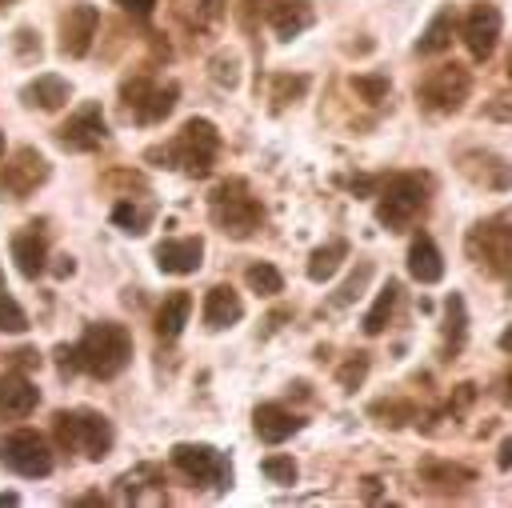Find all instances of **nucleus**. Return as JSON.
Returning a JSON list of instances; mask_svg holds the SVG:
<instances>
[{"label": "nucleus", "instance_id": "obj_1", "mask_svg": "<svg viewBox=\"0 0 512 508\" xmlns=\"http://www.w3.org/2000/svg\"><path fill=\"white\" fill-rule=\"evenodd\" d=\"M72 348H76V364L96 380H112L132 364V332L116 320L88 324Z\"/></svg>", "mask_w": 512, "mask_h": 508}, {"label": "nucleus", "instance_id": "obj_2", "mask_svg": "<svg viewBox=\"0 0 512 508\" xmlns=\"http://www.w3.org/2000/svg\"><path fill=\"white\" fill-rule=\"evenodd\" d=\"M156 156H164L172 168L188 172V176H208L216 156H220V132L212 120L204 116H192L184 120V128L164 144V148H152Z\"/></svg>", "mask_w": 512, "mask_h": 508}, {"label": "nucleus", "instance_id": "obj_3", "mask_svg": "<svg viewBox=\"0 0 512 508\" xmlns=\"http://www.w3.org/2000/svg\"><path fill=\"white\" fill-rule=\"evenodd\" d=\"M52 432L60 440V448L68 452H84L88 460H104L112 452V424L104 412L96 408H72V412H56L52 416Z\"/></svg>", "mask_w": 512, "mask_h": 508}, {"label": "nucleus", "instance_id": "obj_4", "mask_svg": "<svg viewBox=\"0 0 512 508\" xmlns=\"http://www.w3.org/2000/svg\"><path fill=\"white\" fill-rule=\"evenodd\" d=\"M376 196H380L376 200V220L388 232H404V228L416 224V216L428 204V180L416 176V172H400V176H388Z\"/></svg>", "mask_w": 512, "mask_h": 508}, {"label": "nucleus", "instance_id": "obj_5", "mask_svg": "<svg viewBox=\"0 0 512 508\" xmlns=\"http://www.w3.org/2000/svg\"><path fill=\"white\" fill-rule=\"evenodd\" d=\"M208 208H212L216 228H220L224 236H232V240H248V236L260 228V220H264V208H260V200L248 192L244 180H224V184H216V192L208 196Z\"/></svg>", "mask_w": 512, "mask_h": 508}, {"label": "nucleus", "instance_id": "obj_6", "mask_svg": "<svg viewBox=\"0 0 512 508\" xmlns=\"http://www.w3.org/2000/svg\"><path fill=\"white\" fill-rule=\"evenodd\" d=\"M172 464L200 488H212V492L232 488V460L212 444H188L184 440L172 448Z\"/></svg>", "mask_w": 512, "mask_h": 508}, {"label": "nucleus", "instance_id": "obj_7", "mask_svg": "<svg viewBox=\"0 0 512 508\" xmlns=\"http://www.w3.org/2000/svg\"><path fill=\"white\" fill-rule=\"evenodd\" d=\"M468 92H472V76H468V68H460L456 60L432 68V72L416 84V100H420L428 112H460L464 100H468Z\"/></svg>", "mask_w": 512, "mask_h": 508}, {"label": "nucleus", "instance_id": "obj_8", "mask_svg": "<svg viewBox=\"0 0 512 508\" xmlns=\"http://www.w3.org/2000/svg\"><path fill=\"white\" fill-rule=\"evenodd\" d=\"M0 460H4V468H12L16 476H28V480L52 472V448H48V440H44L40 432H32V428L8 432V436L0 440Z\"/></svg>", "mask_w": 512, "mask_h": 508}, {"label": "nucleus", "instance_id": "obj_9", "mask_svg": "<svg viewBox=\"0 0 512 508\" xmlns=\"http://www.w3.org/2000/svg\"><path fill=\"white\" fill-rule=\"evenodd\" d=\"M120 96H124V108H128V116H132L136 124H160V120L176 108L180 88H176V84H152V80L136 76V80H128V84L120 88Z\"/></svg>", "mask_w": 512, "mask_h": 508}, {"label": "nucleus", "instance_id": "obj_10", "mask_svg": "<svg viewBox=\"0 0 512 508\" xmlns=\"http://www.w3.org/2000/svg\"><path fill=\"white\" fill-rule=\"evenodd\" d=\"M456 28H460V40H464L468 56H472V60H488V56L496 52V40H500V28H504V16H500V8H496V4L476 0V4L464 12V20H460Z\"/></svg>", "mask_w": 512, "mask_h": 508}, {"label": "nucleus", "instance_id": "obj_11", "mask_svg": "<svg viewBox=\"0 0 512 508\" xmlns=\"http://www.w3.org/2000/svg\"><path fill=\"white\" fill-rule=\"evenodd\" d=\"M464 248L476 264H488L492 272H512V228H500V216L472 224Z\"/></svg>", "mask_w": 512, "mask_h": 508}, {"label": "nucleus", "instance_id": "obj_12", "mask_svg": "<svg viewBox=\"0 0 512 508\" xmlns=\"http://www.w3.org/2000/svg\"><path fill=\"white\" fill-rule=\"evenodd\" d=\"M44 180H48V160L36 148H16L12 160H4V168H0V192L8 200L32 196Z\"/></svg>", "mask_w": 512, "mask_h": 508}, {"label": "nucleus", "instance_id": "obj_13", "mask_svg": "<svg viewBox=\"0 0 512 508\" xmlns=\"http://www.w3.org/2000/svg\"><path fill=\"white\" fill-rule=\"evenodd\" d=\"M56 140L68 148V152H96L104 140H108V124H104V112L96 100L80 104L60 128H56Z\"/></svg>", "mask_w": 512, "mask_h": 508}, {"label": "nucleus", "instance_id": "obj_14", "mask_svg": "<svg viewBox=\"0 0 512 508\" xmlns=\"http://www.w3.org/2000/svg\"><path fill=\"white\" fill-rule=\"evenodd\" d=\"M96 28H100L96 4H76V8L64 16V24H60V52L72 56V60L88 56V48H92V40H96Z\"/></svg>", "mask_w": 512, "mask_h": 508}, {"label": "nucleus", "instance_id": "obj_15", "mask_svg": "<svg viewBox=\"0 0 512 508\" xmlns=\"http://www.w3.org/2000/svg\"><path fill=\"white\" fill-rule=\"evenodd\" d=\"M200 260H204V240L200 236H172V240L156 244V264L168 276H188V272L200 268Z\"/></svg>", "mask_w": 512, "mask_h": 508}, {"label": "nucleus", "instance_id": "obj_16", "mask_svg": "<svg viewBox=\"0 0 512 508\" xmlns=\"http://www.w3.org/2000/svg\"><path fill=\"white\" fill-rule=\"evenodd\" d=\"M200 316H204V328H212V332L232 328V324L244 316V300H240V292H236L232 284H212V288L204 292Z\"/></svg>", "mask_w": 512, "mask_h": 508}, {"label": "nucleus", "instance_id": "obj_17", "mask_svg": "<svg viewBox=\"0 0 512 508\" xmlns=\"http://www.w3.org/2000/svg\"><path fill=\"white\" fill-rule=\"evenodd\" d=\"M36 404H40V392H36V384H32L20 368L0 376V416H8V420H24Z\"/></svg>", "mask_w": 512, "mask_h": 508}, {"label": "nucleus", "instance_id": "obj_18", "mask_svg": "<svg viewBox=\"0 0 512 508\" xmlns=\"http://www.w3.org/2000/svg\"><path fill=\"white\" fill-rule=\"evenodd\" d=\"M408 276L420 284H436L444 276V256L428 232L412 236V244H408Z\"/></svg>", "mask_w": 512, "mask_h": 508}, {"label": "nucleus", "instance_id": "obj_19", "mask_svg": "<svg viewBox=\"0 0 512 508\" xmlns=\"http://www.w3.org/2000/svg\"><path fill=\"white\" fill-rule=\"evenodd\" d=\"M312 8H308V0H280V4H272V12H268V24H272V32L280 36V40H296L300 32H308L312 28Z\"/></svg>", "mask_w": 512, "mask_h": 508}, {"label": "nucleus", "instance_id": "obj_20", "mask_svg": "<svg viewBox=\"0 0 512 508\" xmlns=\"http://www.w3.org/2000/svg\"><path fill=\"white\" fill-rule=\"evenodd\" d=\"M456 24H460V20H456V8H452V4H440L436 16L428 20V28H424L420 40H416V52H420V56H440V52H448Z\"/></svg>", "mask_w": 512, "mask_h": 508}, {"label": "nucleus", "instance_id": "obj_21", "mask_svg": "<svg viewBox=\"0 0 512 508\" xmlns=\"http://www.w3.org/2000/svg\"><path fill=\"white\" fill-rule=\"evenodd\" d=\"M252 428H256V436H260L264 444H284V440L300 428V420H296L284 404H260L256 416H252Z\"/></svg>", "mask_w": 512, "mask_h": 508}, {"label": "nucleus", "instance_id": "obj_22", "mask_svg": "<svg viewBox=\"0 0 512 508\" xmlns=\"http://www.w3.org/2000/svg\"><path fill=\"white\" fill-rule=\"evenodd\" d=\"M20 96H24V104H32V108L56 112V108H64V100H68V80L56 76V72H40L32 84H24Z\"/></svg>", "mask_w": 512, "mask_h": 508}, {"label": "nucleus", "instance_id": "obj_23", "mask_svg": "<svg viewBox=\"0 0 512 508\" xmlns=\"http://www.w3.org/2000/svg\"><path fill=\"white\" fill-rule=\"evenodd\" d=\"M8 248H12V260H16L20 276L36 280V276L48 268V248H44V240H40L36 232H16Z\"/></svg>", "mask_w": 512, "mask_h": 508}, {"label": "nucleus", "instance_id": "obj_24", "mask_svg": "<svg viewBox=\"0 0 512 508\" xmlns=\"http://www.w3.org/2000/svg\"><path fill=\"white\" fill-rule=\"evenodd\" d=\"M188 312H192V296H188V292H172V296H164V304L156 308V332H160L164 340L180 336L184 324H188Z\"/></svg>", "mask_w": 512, "mask_h": 508}, {"label": "nucleus", "instance_id": "obj_25", "mask_svg": "<svg viewBox=\"0 0 512 508\" xmlns=\"http://www.w3.org/2000/svg\"><path fill=\"white\" fill-rule=\"evenodd\" d=\"M344 256H348V240H328V244H320V248L308 256V280H316V284L332 280V276L340 272Z\"/></svg>", "mask_w": 512, "mask_h": 508}, {"label": "nucleus", "instance_id": "obj_26", "mask_svg": "<svg viewBox=\"0 0 512 508\" xmlns=\"http://www.w3.org/2000/svg\"><path fill=\"white\" fill-rule=\"evenodd\" d=\"M396 300H400V284L388 280V284L380 288L376 304L364 312V332H368V336H380V332L388 328V320H392V312H396Z\"/></svg>", "mask_w": 512, "mask_h": 508}, {"label": "nucleus", "instance_id": "obj_27", "mask_svg": "<svg viewBox=\"0 0 512 508\" xmlns=\"http://www.w3.org/2000/svg\"><path fill=\"white\" fill-rule=\"evenodd\" d=\"M172 8L188 28H208L220 20V0H172Z\"/></svg>", "mask_w": 512, "mask_h": 508}, {"label": "nucleus", "instance_id": "obj_28", "mask_svg": "<svg viewBox=\"0 0 512 508\" xmlns=\"http://www.w3.org/2000/svg\"><path fill=\"white\" fill-rule=\"evenodd\" d=\"M244 280H248V288L256 292V296H280L284 292V276L272 268V264H252L248 272H244Z\"/></svg>", "mask_w": 512, "mask_h": 508}, {"label": "nucleus", "instance_id": "obj_29", "mask_svg": "<svg viewBox=\"0 0 512 508\" xmlns=\"http://www.w3.org/2000/svg\"><path fill=\"white\" fill-rule=\"evenodd\" d=\"M148 220H152V208H140V204H132V200H120V204L112 208V224L124 228V232H132V236H140V232L148 228Z\"/></svg>", "mask_w": 512, "mask_h": 508}, {"label": "nucleus", "instance_id": "obj_30", "mask_svg": "<svg viewBox=\"0 0 512 508\" xmlns=\"http://www.w3.org/2000/svg\"><path fill=\"white\" fill-rule=\"evenodd\" d=\"M208 76L220 84V88H236L240 84V56L236 52H216L208 60Z\"/></svg>", "mask_w": 512, "mask_h": 508}, {"label": "nucleus", "instance_id": "obj_31", "mask_svg": "<svg viewBox=\"0 0 512 508\" xmlns=\"http://www.w3.org/2000/svg\"><path fill=\"white\" fill-rule=\"evenodd\" d=\"M368 280H372V264H368V260H360V264H356V272H352V276L340 284V292L332 296V308H348V304L364 292V284H368Z\"/></svg>", "mask_w": 512, "mask_h": 508}, {"label": "nucleus", "instance_id": "obj_32", "mask_svg": "<svg viewBox=\"0 0 512 508\" xmlns=\"http://www.w3.org/2000/svg\"><path fill=\"white\" fill-rule=\"evenodd\" d=\"M260 472L272 480V484H296V476H300V468H296V460L292 456H264L260 460Z\"/></svg>", "mask_w": 512, "mask_h": 508}, {"label": "nucleus", "instance_id": "obj_33", "mask_svg": "<svg viewBox=\"0 0 512 508\" xmlns=\"http://www.w3.org/2000/svg\"><path fill=\"white\" fill-rule=\"evenodd\" d=\"M388 76L384 72H368V76H352V92H360L368 104H380L388 96Z\"/></svg>", "mask_w": 512, "mask_h": 508}, {"label": "nucleus", "instance_id": "obj_34", "mask_svg": "<svg viewBox=\"0 0 512 508\" xmlns=\"http://www.w3.org/2000/svg\"><path fill=\"white\" fill-rule=\"evenodd\" d=\"M24 328H28V312L8 292H0V332H24Z\"/></svg>", "mask_w": 512, "mask_h": 508}, {"label": "nucleus", "instance_id": "obj_35", "mask_svg": "<svg viewBox=\"0 0 512 508\" xmlns=\"http://www.w3.org/2000/svg\"><path fill=\"white\" fill-rule=\"evenodd\" d=\"M308 92V76H276L272 80V100L288 104V100H300Z\"/></svg>", "mask_w": 512, "mask_h": 508}, {"label": "nucleus", "instance_id": "obj_36", "mask_svg": "<svg viewBox=\"0 0 512 508\" xmlns=\"http://www.w3.org/2000/svg\"><path fill=\"white\" fill-rule=\"evenodd\" d=\"M464 300L460 296H448V336H452V348H460V340H464Z\"/></svg>", "mask_w": 512, "mask_h": 508}, {"label": "nucleus", "instance_id": "obj_37", "mask_svg": "<svg viewBox=\"0 0 512 508\" xmlns=\"http://www.w3.org/2000/svg\"><path fill=\"white\" fill-rule=\"evenodd\" d=\"M364 376H368V356H352V360H348V364H344V368L336 372L340 388H348V392H352V388H356V384H360Z\"/></svg>", "mask_w": 512, "mask_h": 508}, {"label": "nucleus", "instance_id": "obj_38", "mask_svg": "<svg viewBox=\"0 0 512 508\" xmlns=\"http://www.w3.org/2000/svg\"><path fill=\"white\" fill-rule=\"evenodd\" d=\"M424 476H428V480H440L444 488H452L448 480H472V472H464V468H436V464H428Z\"/></svg>", "mask_w": 512, "mask_h": 508}, {"label": "nucleus", "instance_id": "obj_39", "mask_svg": "<svg viewBox=\"0 0 512 508\" xmlns=\"http://www.w3.org/2000/svg\"><path fill=\"white\" fill-rule=\"evenodd\" d=\"M52 356H56V368H60V376H72V372H80V364H76V348H72V344H60Z\"/></svg>", "mask_w": 512, "mask_h": 508}, {"label": "nucleus", "instance_id": "obj_40", "mask_svg": "<svg viewBox=\"0 0 512 508\" xmlns=\"http://www.w3.org/2000/svg\"><path fill=\"white\" fill-rule=\"evenodd\" d=\"M112 4H120L124 12H132V16H152V8H156V0H112Z\"/></svg>", "mask_w": 512, "mask_h": 508}, {"label": "nucleus", "instance_id": "obj_41", "mask_svg": "<svg viewBox=\"0 0 512 508\" xmlns=\"http://www.w3.org/2000/svg\"><path fill=\"white\" fill-rule=\"evenodd\" d=\"M36 364H40L36 348H20V352H16V368H20V372H24V368H36Z\"/></svg>", "mask_w": 512, "mask_h": 508}, {"label": "nucleus", "instance_id": "obj_42", "mask_svg": "<svg viewBox=\"0 0 512 508\" xmlns=\"http://www.w3.org/2000/svg\"><path fill=\"white\" fill-rule=\"evenodd\" d=\"M488 116H504V120H512V104H504V96H496V100L488 104Z\"/></svg>", "mask_w": 512, "mask_h": 508}, {"label": "nucleus", "instance_id": "obj_43", "mask_svg": "<svg viewBox=\"0 0 512 508\" xmlns=\"http://www.w3.org/2000/svg\"><path fill=\"white\" fill-rule=\"evenodd\" d=\"M496 468H504V472L512 468V436H508V440L500 444V456H496Z\"/></svg>", "mask_w": 512, "mask_h": 508}, {"label": "nucleus", "instance_id": "obj_44", "mask_svg": "<svg viewBox=\"0 0 512 508\" xmlns=\"http://www.w3.org/2000/svg\"><path fill=\"white\" fill-rule=\"evenodd\" d=\"M72 268H76V264H72V256H56V264H52V272H56L60 280H64V276H72Z\"/></svg>", "mask_w": 512, "mask_h": 508}, {"label": "nucleus", "instance_id": "obj_45", "mask_svg": "<svg viewBox=\"0 0 512 508\" xmlns=\"http://www.w3.org/2000/svg\"><path fill=\"white\" fill-rule=\"evenodd\" d=\"M496 344H500V348H504V352H512V324H508V328H504V332H500V340H496Z\"/></svg>", "mask_w": 512, "mask_h": 508}, {"label": "nucleus", "instance_id": "obj_46", "mask_svg": "<svg viewBox=\"0 0 512 508\" xmlns=\"http://www.w3.org/2000/svg\"><path fill=\"white\" fill-rule=\"evenodd\" d=\"M504 400L512 404V368H508V376H504Z\"/></svg>", "mask_w": 512, "mask_h": 508}, {"label": "nucleus", "instance_id": "obj_47", "mask_svg": "<svg viewBox=\"0 0 512 508\" xmlns=\"http://www.w3.org/2000/svg\"><path fill=\"white\" fill-rule=\"evenodd\" d=\"M16 500H20L16 492H0V508H4V504H16Z\"/></svg>", "mask_w": 512, "mask_h": 508}, {"label": "nucleus", "instance_id": "obj_48", "mask_svg": "<svg viewBox=\"0 0 512 508\" xmlns=\"http://www.w3.org/2000/svg\"><path fill=\"white\" fill-rule=\"evenodd\" d=\"M0 148H4V132H0Z\"/></svg>", "mask_w": 512, "mask_h": 508}, {"label": "nucleus", "instance_id": "obj_49", "mask_svg": "<svg viewBox=\"0 0 512 508\" xmlns=\"http://www.w3.org/2000/svg\"><path fill=\"white\" fill-rule=\"evenodd\" d=\"M508 76H512V60H508Z\"/></svg>", "mask_w": 512, "mask_h": 508}]
</instances>
